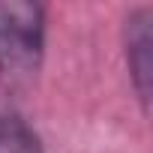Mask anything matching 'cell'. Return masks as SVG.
<instances>
[{
    "label": "cell",
    "instance_id": "cell-1",
    "mask_svg": "<svg viewBox=\"0 0 153 153\" xmlns=\"http://www.w3.org/2000/svg\"><path fill=\"white\" fill-rule=\"evenodd\" d=\"M48 9L36 0H0V87L27 90L42 72Z\"/></svg>",
    "mask_w": 153,
    "mask_h": 153
},
{
    "label": "cell",
    "instance_id": "cell-2",
    "mask_svg": "<svg viewBox=\"0 0 153 153\" xmlns=\"http://www.w3.org/2000/svg\"><path fill=\"white\" fill-rule=\"evenodd\" d=\"M123 60L129 72V84L141 105V114H150L153 93V6L141 3L123 18Z\"/></svg>",
    "mask_w": 153,
    "mask_h": 153
},
{
    "label": "cell",
    "instance_id": "cell-3",
    "mask_svg": "<svg viewBox=\"0 0 153 153\" xmlns=\"http://www.w3.org/2000/svg\"><path fill=\"white\" fill-rule=\"evenodd\" d=\"M0 153H45L39 132L9 102H0Z\"/></svg>",
    "mask_w": 153,
    "mask_h": 153
}]
</instances>
